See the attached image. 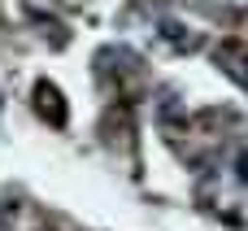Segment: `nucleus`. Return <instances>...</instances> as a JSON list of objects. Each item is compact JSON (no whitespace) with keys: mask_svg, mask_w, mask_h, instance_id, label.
Wrapping results in <instances>:
<instances>
[{"mask_svg":"<svg viewBox=\"0 0 248 231\" xmlns=\"http://www.w3.org/2000/svg\"><path fill=\"white\" fill-rule=\"evenodd\" d=\"M218 66H240V70H231V79H240L248 87V48H240V44H227L222 52H218Z\"/></svg>","mask_w":248,"mask_h":231,"instance_id":"obj_1","label":"nucleus"},{"mask_svg":"<svg viewBox=\"0 0 248 231\" xmlns=\"http://www.w3.org/2000/svg\"><path fill=\"white\" fill-rule=\"evenodd\" d=\"M0 227H4V210H0Z\"/></svg>","mask_w":248,"mask_h":231,"instance_id":"obj_2","label":"nucleus"}]
</instances>
